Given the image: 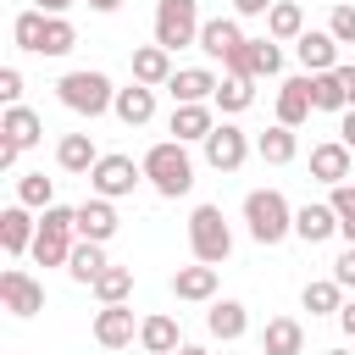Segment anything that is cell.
I'll list each match as a JSON object with an SVG mask.
<instances>
[{"label": "cell", "mask_w": 355, "mask_h": 355, "mask_svg": "<svg viewBox=\"0 0 355 355\" xmlns=\"http://www.w3.org/2000/svg\"><path fill=\"white\" fill-rule=\"evenodd\" d=\"M144 183H150L161 200H183V194L194 189V155H189V144H178V139L150 144V150H144Z\"/></svg>", "instance_id": "1"}, {"label": "cell", "mask_w": 355, "mask_h": 355, "mask_svg": "<svg viewBox=\"0 0 355 355\" xmlns=\"http://www.w3.org/2000/svg\"><path fill=\"white\" fill-rule=\"evenodd\" d=\"M55 100L67 105V111H78V116H105L111 105H116V83L100 72V67H72V72H61L55 78Z\"/></svg>", "instance_id": "2"}, {"label": "cell", "mask_w": 355, "mask_h": 355, "mask_svg": "<svg viewBox=\"0 0 355 355\" xmlns=\"http://www.w3.org/2000/svg\"><path fill=\"white\" fill-rule=\"evenodd\" d=\"M244 227H250V239L255 244H283L288 233H294V205L277 194V189H250L244 194Z\"/></svg>", "instance_id": "3"}, {"label": "cell", "mask_w": 355, "mask_h": 355, "mask_svg": "<svg viewBox=\"0 0 355 355\" xmlns=\"http://www.w3.org/2000/svg\"><path fill=\"white\" fill-rule=\"evenodd\" d=\"M78 244V205H50L39 211V239H33V261L39 266H67Z\"/></svg>", "instance_id": "4"}, {"label": "cell", "mask_w": 355, "mask_h": 355, "mask_svg": "<svg viewBox=\"0 0 355 355\" xmlns=\"http://www.w3.org/2000/svg\"><path fill=\"white\" fill-rule=\"evenodd\" d=\"M189 250H194V261H205V266H222V261L233 255V227H227L222 205H194V211H189Z\"/></svg>", "instance_id": "5"}, {"label": "cell", "mask_w": 355, "mask_h": 355, "mask_svg": "<svg viewBox=\"0 0 355 355\" xmlns=\"http://www.w3.org/2000/svg\"><path fill=\"white\" fill-rule=\"evenodd\" d=\"M200 0H155V44L161 50H183V44H200Z\"/></svg>", "instance_id": "6"}, {"label": "cell", "mask_w": 355, "mask_h": 355, "mask_svg": "<svg viewBox=\"0 0 355 355\" xmlns=\"http://www.w3.org/2000/svg\"><path fill=\"white\" fill-rule=\"evenodd\" d=\"M139 183H144V161H133L122 150L100 155V166L89 172V194H100V200H128Z\"/></svg>", "instance_id": "7"}, {"label": "cell", "mask_w": 355, "mask_h": 355, "mask_svg": "<svg viewBox=\"0 0 355 355\" xmlns=\"http://www.w3.org/2000/svg\"><path fill=\"white\" fill-rule=\"evenodd\" d=\"M200 150H205V166H211V172H239V166L250 161L255 139H250L239 122H216V128H211V139H205Z\"/></svg>", "instance_id": "8"}, {"label": "cell", "mask_w": 355, "mask_h": 355, "mask_svg": "<svg viewBox=\"0 0 355 355\" xmlns=\"http://www.w3.org/2000/svg\"><path fill=\"white\" fill-rule=\"evenodd\" d=\"M0 311H11V316H39L44 311V283L33 277V272H22V266H6L0 272Z\"/></svg>", "instance_id": "9"}, {"label": "cell", "mask_w": 355, "mask_h": 355, "mask_svg": "<svg viewBox=\"0 0 355 355\" xmlns=\"http://www.w3.org/2000/svg\"><path fill=\"white\" fill-rule=\"evenodd\" d=\"M33 239H39V222H33V211L11 200V205L0 211V250H6V261H22V255H33Z\"/></svg>", "instance_id": "10"}, {"label": "cell", "mask_w": 355, "mask_h": 355, "mask_svg": "<svg viewBox=\"0 0 355 355\" xmlns=\"http://www.w3.org/2000/svg\"><path fill=\"white\" fill-rule=\"evenodd\" d=\"M216 89H222V78H216L211 67H178V72H172V83H166L172 105H211V100H216Z\"/></svg>", "instance_id": "11"}, {"label": "cell", "mask_w": 355, "mask_h": 355, "mask_svg": "<svg viewBox=\"0 0 355 355\" xmlns=\"http://www.w3.org/2000/svg\"><path fill=\"white\" fill-rule=\"evenodd\" d=\"M349 166H355V150H349L344 139H322V144H311V178H316V183L338 189V183H349Z\"/></svg>", "instance_id": "12"}, {"label": "cell", "mask_w": 355, "mask_h": 355, "mask_svg": "<svg viewBox=\"0 0 355 355\" xmlns=\"http://www.w3.org/2000/svg\"><path fill=\"white\" fill-rule=\"evenodd\" d=\"M244 39H250V33L239 28V17H205V28H200V50H205L211 61H222V67L244 50Z\"/></svg>", "instance_id": "13"}, {"label": "cell", "mask_w": 355, "mask_h": 355, "mask_svg": "<svg viewBox=\"0 0 355 355\" xmlns=\"http://www.w3.org/2000/svg\"><path fill=\"white\" fill-rule=\"evenodd\" d=\"M338 39L327 33V28H305L300 39H294V55H300V67L316 78V72H338Z\"/></svg>", "instance_id": "14"}, {"label": "cell", "mask_w": 355, "mask_h": 355, "mask_svg": "<svg viewBox=\"0 0 355 355\" xmlns=\"http://www.w3.org/2000/svg\"><path fill=\"white\" fill-rule=\"evenodd\" d=\"M116 227H122V216H116V200H100V194H89V200L78 205V239H89V244H111V239H116Z\"/></svg>", "instance_id": "15"}, {"label": "cell", "mask_w": 355, "mask_h": 355, "mask_svg": "<svg viewBox=\"0 0 355 355\" xmlns=\"http://www.w3.org/2000/svg\"><path fill=\"white\" fill-rule=\"evenodd\" d=\"M133 338H139L133 305H100V311H94V344H100V349H128Z\"/></svg>", "instance_id": "16"}, {"label": "cell", "mask_w": 355, "mask_h": 355, "mask_svg": "<svg viewBox=\"0 0 355 355\" xmlns=\"http://www.w3.org/2000/svg\"><path fill=\"white\" fill-rule=\"evenodd\" d=\"M311 111H316V100H311V72L283 78V83H277V122H283V128H305Z\"/></svg>", "instance_id": "17"}, {"label": "cell", "mask_w": 355, "mask_h": 355, "mask_svg": "<svg viewBox=\"0 0 355 355\" xmlns=\"http://www.w3.org/2000/svg\"><path fill=\"white\" fill-rule=\"evenodd\" d=\"M189 338L178 333V316H166V311H150V316H139V349L144 355H178Z\"/></svg>", "instance_id": "18"}, {"label": "cell", "mask_w": 355, "mask_h": 355, "mask_svg": "<svg viewBox=\"0 0 355 355\" xmlns=\"http://www.w3.org/2000/svg\"><path fill=\"white\" fill-rule=\"evenodd\" d=\"M211 128H216V105H172V116H166V133L178 144H205Z\"/></svg>", "instance_id": "19"}, {"label": "cell", "mask_w": 355, "mask_h": 355, "mask_svg": "<svg viewBox=\"0 0 355 355\" xmlns=\"http://www.w3.org/2000/svg\"><path fill=\"white\" fill-rule=\"evenodd\" d=\"M294 239H305V244H327V239H338V216H333V205H327V200H305V205H294Z\"/></svg>", "instance_id": "20"}, {"label": "cell", "mask_w": 355, "mask_h": 355, "mask_svg": "<svg viewBox=\"0 0 355 355\" xmlns=\"http://www.w3.org/2000/svg\"><path fill=\"white\" fill-rule=\"evenodd\" d=\"M205 333L222 338V344L244 338V333H250V305H244V300H211V311H205Z\"/></svg>", "instance_id": "21"}, {"label": "cell", "mask_w": 355, "mask_h": 355, "mask_svg": "<svg viewBox=\"0 0 355 355\" xmlns=\"http://www.w3.org/2000/svg\"><path fill=\"white\" fill-rule=\"evenodd\" d=\"M172 294L189 300V305H211V300H216V266H205V261L178 266V272H172Z\"/></svg>", "instance_id": "22"}, {"label": "cell", "mask_w": 355, "mask_h": 355, "mask_svg": "<svg viewBox=\"0 0 355 355\" xmlns=\"http://www.w3.org/2000/svg\"><path fill=\"white\" fill-rule=\"evenodd\" d=\"M261 355H305V327H300V316H266V327H261Z\"/></svg>", "instance_id": "23"}, {"label": "cell", "mask_w": 355, "mask_h": 355, "mask_svg": "<svg viewBox=\"0 0 355 355\" xmlns=\"http://www.w3.org/2000/svg\"><path fill=\"white\" fill-rule=\"evenodd\" d=\"M172 50H161V44H139L133 50V83H144V89H166L172 83Z\"/></svg>", "instance_id": "24"}, {"label": "cell", "mask_w": 355, "mask_h": 355, "mask_svg": "<svg viewBox=\"0 0 355 355\" xmlns=\"http://www.w3.org/2000/svg\"><path fill=\"white\" fill-rule=\"evenodd\" d=\"M111 116H116L122 128H144V122H155V89H144V83H128V89H116V105H111Z\"/></svg>", "instance_id": "25"}, {"label": "cell", "mask_w": 355, "mask_h": 355, "mask_svg": "<svg viewBox=\"0 0 355 355\" xmlns=\"http://www.w3.org/2000/svg\"><path fill=\"white\" fill-rule=\"evenodd\" d=\"M0 139H11V144H22V150H33V144L44 139V116H39L33 105H6V111H0Z\"/></svg>", "instance_id": "26"}, {"label": "cell", "mask_w": 355, "mask_h": 355, "mask_svg": "<svg viewBox=\"0 0 355 355\" xmlns=\"http://www.w3.org/2000/svg\"><path fill=\"white\" fill-rule=\"evenodd\" d=\"M55 166H61V172H72V178H89V172L100 166L94 139H89V133H61V144H55Z\"/></svg>", "instance_id": "27"}, {"label": "cell", "mask_w": 355, "mask_h": 355, "mask_svg": "<svg viewBox=\"0 0 355 355\" xmlns=\"http://www.w3.org/2000/svg\"><path fill=\"white\" fill-rule=\"evenodd\" d=\"M255 155H261L266 166H288V161L300 155V133L283 128V122H272L266 133H255Z\"/></svg>", "instance_id": "28"}, {"label": "cell", "mask_w": 355, "mask_h": 355, "mask_svg": "<svg viewBox=\"0 0 355 355\" xmlns=\"http://www.w3.org/2000/svg\"><path fill=\"white\" fill-rule=\"evenodd\" d=\"M300 33H305V11H300V0H277V6L266 11V39L294 44Z\"/></svg>", "instance_id": "29"}, {"label": "cell", "mask_w": 355, "mask_h": 355, "mask_svg": "<svg viewBox=\"0 0 355 355\" xmlns=\"http://www.w3.org/2000/svg\"><path fill=\"white\" fill-rule=\"evenodd\" d=\"M222 116H244L250 105H255V78H233V72H222V89H216V100H211Z\"/></svg>", "instance_id": "30"}, {"label": "cell", "mask_w": 355, "mask_h": 355, "mask_svg": "<svg viewBox=\"0 0 355 355\" xmlns=\"http://www.w3.org/2000/svg\"><path fill=\"white\" fill-rule=\"evenodd\" d=\"M105 266H111V261H105V244H89V239H78V244H72V261H67V277L89 288V283H94Z\"/></svg>", "instance_id": "31"}, {"label": "cell", "mask_w": 355, "mask_h": 355, "mask_svg": "<svg viewBox=\"0 0 355 355\" xmlns=\"http://www.w3.org/2000/svg\"><path fill=\"white\" fill-rule=\"evenodd\" d=\"M344 300H349V294H344L333 277H316V283H305V288H300V305H305L311 316H338V311H344Z\"/></svg>", "instance_id": "32"}, {"label": "cell", "mask_w": 355, "mask_h": 355, "mask_svg": "<svg viewBox=\"0 0 355 355\" xmlns=\"http://www.w3.org/2000/svg\"><path fill=\"white\" fill-rule=\"evenodd\" d=\"M89 294H94L100 305H128V294H133V266H105V272L89 283Z\"/></svg>", "instance_id": "33"}, {"label": "cell", "mask_w": 355, "mask_h": 355, "mask_svg": "<svg viewBox=\"0 0 355 355\" xmlns=\"http://www.w3.org/2000/svg\"><path fill=\"white\" fill-rule=\"evenodd\" d=\"M244 55H250V78H255V83L283 72V44H277V39H266V33H261V39H250V44H244Z\"/></svg>", "instance_id": "34"}, {"label": "cell", "mask_w": 355, "mask_h": 355, "mask_svg": "<svg viewBox=\"0 0 355 355\" xmlns=\"http://www.w3.org/2000/svg\"><path fill=\"white\" fill-rule=\"evenodd\" d=\"M17 205L50 211V205H55V178H44V172H17Z\"/></svg>", "instance_id": "35"}, {"label": "cell", "mask_w": 355, "mask_h": 355, "mask_svg": "<svg viewBox=\"0 0 355 355\" xmlns=\"http://www.w3.org/2000/svg\"><path fill=\"white\" fill-rule=\"evenodd\" d=\"M44 11L39 6H28V11H17L11 17V39H17V50H28V55H39V44H44Z\"/></svg>", "instance_id": "36"}, {"label": "cell", "mask_w": 355, "mask_h": 355, "mask_svg": "<svg viewBox=\"0 0 355 355\" xmlns=\"http://www.w3.org/2000/svg\"><path fill=\"white\" fill-rule=\"evenodd\" d=\"M311 100H316V111H333V116L349 111V100H344V89H338V72H316V78H311Z\"/></svg>", "instance_id": "37"}, {"label": "cell", "mask_w": 355, "mask_h": 355, "mask_svg": "<svg viewBox=\"0 0 355 355\" xmlns=\"http://www.w3.org/2000/svg\"><path fill=\"white\" fill-rule=\"evenodd\" d=\"M72 44H78V28H72L67 17H50V22H44V44H39V55L55 61V55H72Z\"/></svg>", "instance_id": "38"}, {"label": "cell", "mask_w": 355, "mask_h": 355, "mask_svg": "<svg viewBox=\"0 0 355 355\" xmlns=\"http://www.w3.org/2000/svg\"><path fill=\"white\" fill-rule=\"evenodd\" d=\"M327 205H333V216H338V239L355 244V183H338V189L327 194Z\"/></svg>", "instance_id": "39"}, {"label": "cell", "mask_w": 355, "mask_h": 355, "mask_svg": "<svg viewBox=\"0 0 355 355\" xmlns=\"http://www.w3.org/2000/svg\"><path fill=\"white\" fill-rule=\"evenodd\" d=\"M327 33H333L338 44L355 50V6H349V0H333V11H327Z\"/></svg>", "instance_id": "40"}, {"label": "cell", "mask_w": 355, "mask_h": 355, "mask_svg": "<svg viewBox=\"0 0 355 355\" xmlns=\"http://www.w3.org/2000/svg\"><path fill=\"white\" fill-rule=\"evenodd\" d=\"M333 283H338L344 294H355V244L338 250V261H333Z\"/></svg>", "instance_id": "41"}, {"label": "cell", "mask_w": 355, "mask_h": 355, "mask_svg": "<svg viewBox=\"0 0 355 355\" xmlns=\"http://www.w3.org/2000/svg\"><path fill=\"white\" fill-rule=\"evenodd\" d=\"M0 100L6 105H22V72L17 67H0Z\"/></svg>", "instance_id": "42"}, {"label": "cell", "mask_w": 355, "mask_h": 355, "mask_svg": "<svg viewBox=\"0 0 355 355\" xmlns=\"http://www.w3.org/2000/svg\"><path fill=\"white\" fill-rule=\"evenodd\" d=\"M277 0H233V17H266Z\"/></svg>", "instance_id": "43"}, {"label": "cell", "mask_w": 355, "mask_h": 355, "mask_svg": "<svg viewBox=\"0 0 355 355\" xmlns=\"http://www.w3.org/2000/svg\"><path fill=\"white\" fill-rule=\"evenodd\" d=\"M338 89H344V100L355 105V61H338Z\"/></svg>", "instance_id": "44"}, {"label": "cell", "mask_w": 355, "mask_h": 355, "mask_svg": "<svg viewBox=\"0 0 355 355\" xmlns=\"http://www.w3.org/2000/svg\"><path fill=\"white\" fill-rule=\"evenodd\" d=\"M22 161V144H11V139H0V172H11Z\"/></svg>", "instance_id": "45"}, {"label": "cell", "mask_w": 355, "mask_h": 355, "mask_svg": "<svg viewBox=\"0 0 355 355\" xmlns=\"http://www.w3.org/2000/svg\"><path fill=\"white\" fill-rule=\"evenodd\" d=\"M338 327H344V338H355V294L344 300V311H338Z\"/></svg>", "instance_id": "46"}, {"label": "cell", "mask_w": 355, "mask_h": 355, "mask_svg": "<svg viewBox=\"0 0 355 355\" xmlns=\"http://www.w3.org/2000/svg\"><path fill=\"white\" fill-rule=\"evenodd\" d=\"M338 139H344V144H349V150H355V105H349V111H344V128H338Z\"/></svg>", "instance_id": "47"}, {"label": "cell", "mask_w": 355, "mask_h": 355, "mask_svg": "<svg viewBox=\"0 0 355 355\" xmlns=\"http://www.w3.org/2000/svg\"><path fill=\"white\" fill-rule=\"evenodd\" d=\"M33 6H39L44 17H67V6H72V0H33Z\"/></svg>", "instance_id": "48"}, {"label": "cell", "mask_w": 355, "mask_h": 355, "mask_svg": "<svg viewBox=\"0 0 355 355\" xmlns=\"http://www.w3.org/2000/svg\"><path fill=\"white\" fill-rule=\"evenodd\" d=\"M116 6H122V0H89V11H100V17H111Z\"/></svg>", "instance_id": "49"}, {"label": "cell", "mask_w": 355, "mask_h": 355, "mask_svg": "<svg viewBox=\"0 0 355 355\" xmlns=\"http://www.w3.org/2000/svg\"><path fill=\"white\" fill-rule=\"evenodd\" d=\"M178 355H211V349H205V344H183Z\"/></svg>", "instance_id": "50"}, {"label": "cell", "mask_w": 355, "mask_h": 355, "mask_svg": "<svg viewBox=\"0 0 355 355\" xmlns=\"http://www.w3.org/2000/svg\"><path fill=\"white\" fill-rule=\"evenodd\" d=\"M322 355H349V349H322Z\"/></svg>", "instance_id": "51"}, {"label": "cell", "mask_w": 355, "mask_h": 355, "mask_svg": "<svg viewBox=\"0 0 355 355\" xmlns=\"http://www.w3.org/2000/svg\"><path fill=\"white\" fill-rule=\"evenodd\" d=\"M349 6H355V0H349Z\"/></svg>", "instance_id": "52"}]
</instances>
